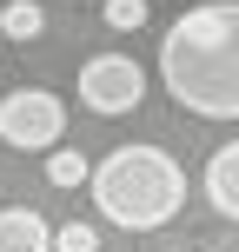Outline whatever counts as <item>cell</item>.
<instances>
[{
    "mask_svg": "<svg viewBox=\"0 0 239 252\" xmlns=\"http://www.w3.org/2000/svg\"><path fill=\"white\" fill-rule=\"evenodd\" d=\"M206 199L219 219H239V146H219L206 159Z\"/></svg>",
    "mask_w": 239,
    "mask_h": 252,
    "instance_id": "5",
    "label": "cell"
},
{
    "mask_svg": "<svg viewBox=\"0 0 239 252\" xmlns=\"http://www.w3.org/2000/svg\"><path fill=\"white\" fill-rule=\"evenodd\" d=\"M47 219L34 213V206H7L0 213V252H47Z\"/></svg>",
    "mask_w": 239,
    "mask_h": 252,
    "instance_id": "6",
    "label": "cell"
},
{
    "mask_svg": "<svg viewBox=\"0 0 239 252\" xmlns=\"http://www.w3.org/2000/svg\"><path fill=\"white\" fill-rule=\"evenodd\" d=\"M106 27L113 33H139L146 27V0H106Z\"/></svg>",
    "mask_w": 239,
    "mask_h": 252,
    "instance_id": "10",
    "label": "cell"
},
{
    "mask_svg": "<svg viewBox=\"0 0 239 252\" xmlns=\"http://www.w3.org/2000/svg\"><path fill=\"white\" fill-rule=\"evenodd\" d=\"M100 219H113L126 232H160L166 219L186 206V173L166 146H113L87 173Z\"/></svg>",
    "mask_w": 239,
    "mask_h": 252,
    "instance_id": "2",
    "label": "cell"
},
{
    "mask_svg": "<svg viewBox=\"0 0 239 252\" xmlns=\"http://www.w3.org/2000/svg\"><path fill=\"white\" fill-rule=\"evenodd\" d=\"M87 173H93V166H87L80 146H47V179H53V186H87Z\"/></svg>",
    "mask_w": 239,
    "mask_h": 252,
    "instance_id": "8",
    "label": "cell"
},
{
    "mask_svg": "<svg viewBox=\"0 0 239 252\" xmlns=\"http://www.w3.org/2000/svg\"><path fill=\"white\" fill-rule=\"evenodd\" d=\"M60 133H67L60 93H47V87H13L7 100H0V146H13V153H47V146H60Z\"/></svg>",
    "mask_w": 239,
    "mask_h": 252,
    "instance_id": "3",
    "label": "cell"
},
{
    "mask_svg": "<svg viewBox=\"0 0 239 252\" xmlns=\"http://www.w3.org/2000/svg\"><path fill=\"white\" fill-rule=\"evenodd\" d=\"M47 252H100V232L93 226H60V232H47Z\"/></svg>",
    "mask_w": 239,
    "mask_h": 252,
    "instance_id": "9",
    "label": "cell"
},
{
    "mask_svg": "<svg viewBox=\"0 0 239 252\" xmlns=\"http://www.w3.org/2000/svg\"><path fill=\"white\" fill-rule=\"evenodd\" d=\"M0 33L27 47V40H40V33H47V13H40L34 0H7V7H0Z\"/></svg>",
    "mask_w": 239,
    "mask_h": 252,
    "instance_id": "7",
    "label": "cell"
},
{
    "mask_svg": "<svg viewBox=\"0 0 239 252\" xmlns=\"http://www.w3.org/2000/svg\"><path fill=\"white\" fill-rule=\"evenodd\" d=\"M160 80L186 113L239 120V7L206 0L186 7L160 40Z\"/></svg>",
    "mask_w": 239,
    "mask_h": 252,
    "instance_id": "1",
    "label": "cell"
},
{
    "mask_svg": "<svg viewBox=\"0 0 239 252\" xmlns=\"http://www.w3.org/2000/svg\"><path fill=\"white\" fill-rule=\"evenodd\" d=\"M146 100V66L133 60V53H93L87 66H80V106L100 120H120L133 113V106Z\"/></svg>",
    "mask_w": 239,
    "mask_h": 252,
    "instance_id": "4",
    "label": "cell"
}]
</instances>
